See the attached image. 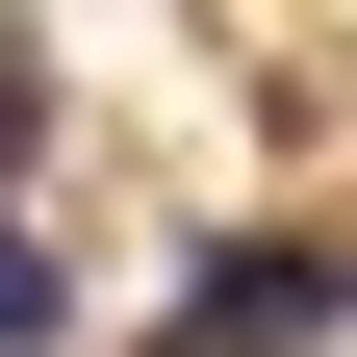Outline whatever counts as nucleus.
Segmentation results:
<instances>
[{"instance_id": "1", "label": "nucleus", "mask_w": 357, "mask_h": 357, "mask_svg": "<svg viewBox=\"0 0 357 357\" xmlns=\"http://www.w3.org/2000/svg\"><path fill=\"white\" fill-rule=\"evenodd\" d=\"M153 357H357V255H306V230L178 255V332H153Z\"/></svg>"}, {"instance_id": "2", "label": "nucleus", "mask_w": 357, "mask_h": 357, "mask_svg": "<svg viewBox=\"0 0 357 357\" xmlns=\"http://www.w3.org/2000/svg\"><path fill=\"white\" fill-rule=\"evenodd\" d=\"M52 332H77V281H52L26 230H0V357H52Z\"/></svg>"}]
</instances>
